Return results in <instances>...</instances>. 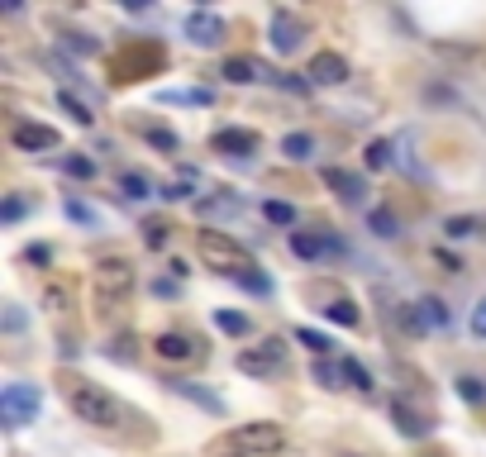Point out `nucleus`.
I'll return each mask as SVG.
<instances>
[{"instance_id":"f257e3e1","label":"nucleus","mask_w":486,"mask_h":457,"mask_svg":"<svg viewBox=\"0 0 486 457\" xmlns=\"http://www.w3.org/2000/svg\"><path fill=\"white\" fill-rule=\"evenodd\" d=\"M196 252H200V262L215 267V272H225V277H248V272H258V262H253V252H248L239 239H229L225 229H200L196 233Z\"/></svg>"},{"instance_id":"f03ea898","label":"nucleus","mask_w":486,"mask_h":457,"mask_svg":"<svg viewBox=\"0 0 486 457\" xmlns=\"http://www.w3.org/2000/svg\"><path fill=\"white\" fill-rule=\"evenodd\" d=\"M62 396H67V405H72V415L77 419H87V425H96V429H115L120 425V400H115L105 386H96V381H87V377H72L62 386Z\"/></svg>"},{"instance_id":"7ed1b4c3","label":"nucleus","mask_w":486,"mask_h":457,"mask_svg":"<svg viewBox=\"0 0 486 457\" xmlns=\"http://www.w3.org/2000/svg\"><path fill=\"white\" fill-rule=\"evenodd\" d=\"M39 410H43L39 386H29V381H10L5 391H0V419H5V429H24L29 419H39Z\"/></svg>"},{"instance_id":"20e7f679","label":"nucleus","mask_w":486,"mask_h":457,"mask_svg":"<svg viewBox=\"0 0 486 457\" xmlns=\"http://www.w3.org/2000/svg\"><path fill=\"white\" fill-rule=\"evenodd\" d=\"M239 371L243 377H281L287 371V343L281 338H267V343H253V348H243L239 352Z\"/></svg>"},{"instance_id":"39448f33","label":"nucleus","mask_w":486,"mask_h":457,"mask_svg":"<svg viewBox=\"0 0 486 457\" xmlns=\"http://www.w3.org/2000/svg\"><path fill=\"white\" fill-rule=\"evenodd\" d=\"M281 443H287V434H281L272 419H258V425H239L229 434V448L234 452H248V457H267V452H277Z\"/></svg>"},{"instance_id":"423d86ee","label":"nucleus","mask_w":486,"mask_h":457,"mask_svg":"<svg viewBox=\"0 0 486 457\" xmlns=\"http://www.w3.org/2000/svg\"><path fill=\"white\" fill-rule=\"evenodd\" d=\"M133 291V267L124 258H105L96 267V296L100 300H124Z\"/></svg>"},{"instance_id":"0eeeda50","label":"nucleus","mask_w":486,"mask_h":457,"mask_svg":"<svg viewBox=\"0 0 486 457\" xmlns=\"http://www.w3.org/2000/svg\"><path fill=\"white\" fill-rule=\"evenodd\" d=\"M181 29H187V39H191L196 48H220L225 33H229V24L220 20V14H210V10H191Z\"/></svg>"},{"instance_id":"6e6552de","label":"nucleus","mask_w":486,"mask_h":457,"mask_svg":"<svg viewBox=\"0 0 486 457\" xmlns=\"http://www.w3.org/2000/svg\"><path fill=\"white\" fill-rule=\"evenodd\" d=\"M220 77H225V81H234V87H253V81H277L281 72H272V67L258 62V58H225Z\"/></svg>"},{"instance_id":"1a4fd4ad","label":"nucleus","mask_w":486,"mask_h":457,"mask_svg":"<svg viewBox=\"0 0 486 457\" xmlns=\"http://www.w3.org/2000/svg\"><path fill=\"white\" fill-rule=\"evenodd\" d=\"M306 81L310 87H344L348 81V62L339 53H315L306 67Z\"/></svg>"},{"instance_id":"9d476101","label":"nucleus","mask_w":486,"mask_h":457,"mask_svg":"<svg viewBox=\"0 0 486 457\" xmlns=\"http://www.w3.org/2000/svg\"><path fill=\"white\" fill-rule=\"evenodd\" d=\"M325 186L344 200V206H362L367 200V181L358 172H344V167H325Z\"/></svg>"},{"instance_id":"9b49d317","label":"nucleus","mask_w":486,"mask_h":457,"mask_svg":"<svg viewBox=\"0 0 486 457\" xmlns=\"http://www.w3.org/2000/svg\"><path fill=\"white\" fill-rule=\"evenodd\" d=\"M10 139H14V148H20V152H53L62 143L58 129H48V124H14Z\"/></svg>"},{"instance_id":"f8f14e48","label":"nucleus","mask_w":486,"mask_h":457,"mask_svg":"<svg viewBox=\"0 0 486 457\" xmlns=\"http://www.w3.org/2000/svg\"><path fill=\"white\" fill-rule=\"evenodd\" d=\"M300 39H306V24H300L291 10H277L272 14V48L287 58V53H296V48H300Z\"/></svg>"},{"instance_id":"ddd939ff","label":"nucleus","mask_w":486,"mask_h":457,"mask_svg":"<svg viewBox=\"0 0 486 457\" xmlns=\"http://www.w3.org/2000/svg\"><path fill=\"white\" fill-rule=\"evenodd\" d=\"M215 152H225V158H248V152H258V133L253 129H220L210 139Z\"/></svg>"},{"instance_id":"4468645a","label":"nucleus","mask_w":486,"mask_h":457,"mask_svg":"<svg viewBox=\"0 0 486 457\" xmlns=\"http://www.w3.org/2000/svg\"><path fill=\"white\" fill-rule=\"evenodd\" d=\"M391 419H396V429H400V434H406V438H425V434L434 429V425H429V419H420V415H415V410H410V405H406V400H400V396L391 400Z\"/></svg>"},{"instance_id":"2eb2a0df","label":"nucleus","mask_w":486,"mask_h":457,"mask_svg":"<svg viewBox=\"0 0 486 457\" xmlns=\"http://www.w3.org/2000/svg\"><path fill=\"white\" fill-rule=\"evenodd\" d=\"M325 248H329V239H320V233H291V252L300 262H320Z\"/></svg>"},{"instance_id":"dca6fc26","label":"nucleus","mask_w":486,"mask_h":457,"mask_svg":"<svg viewBox=\"0 0 486 457\" xmlns=\"http://www.w3.org/2000/svg\"><path fill=\"white\" fill-rule=\"evenodd\" d=\"M153 352H158V358H167V362H181V358H191V338H181V334H162L158 343H153Z\"/></svg>"},{"instance_id":"f3484780","label":"nucleus","mask_w":486,"mask_h":457,"mask_svg":"<svg viewBox=\"0 0 486 457\" xmlns=\"http://www.w3.org/2000/svg\"><path fill=\"white\" fill-rule=\"evenodd\" d=\"M281 152H287V162H310L315 158V139L310 133H287V139H281Z\"/></svg>"},{"instance_id":"a211bd4d","label":"nucleus","mask_w":486,"mask_h":457,"mask_svg":"<svg viewBox=\"0 0 486 457\" xmlns=\"http://www.w3.org/2000/svg\"><path fill=\"white\" fill-rule=\"evenodd\" d=\"M325 315L334 319V324H344V329H353V324H358V305L348 300V296H334V300L325 305Z\"/></svg>"},{"instance_id":"6ab92c4d","label":"nucleus","mask_w":486,"mask_h":457,"mask_svg":"<svg viewBox=\"0 0 486 457\" xmlns=\"http://www.w3.org/2000/svg\"><path fill=\"white\" fill-rule=\"evenodd\" d=\"M396 319H400V329H406V334H425V329H434L420 300H415V305H400V315H396Z\"/></svg>"},{"instance_id":"aec40b11","label":"nucleus","mask_w":486,"mask_h":457,"mask_svg":"<svg viewBox=\"0 0 486 457\" xmlns=\"http://www.w3.org/2000/svg\"><path fill=\"white\" fill-rule=\"evenodd\" d=\"M315 381L325 386V391H339V386H348V377H344V362H315Z\"/></svg>"},{"instance_id":"412c9836","label":"nucleus","mask_w":486,"mask_h":457,"mask_svg":"<svg viewBox=\"0 0 486 457\" xmlns=\"http://www.w3.org/2000/svg\"><path fill=\"white\" fill-rule=\"evenodd\" d=\"M172 391H177V396H191L196 405H206V410H215V415L225 410L220 396H215V391H200V386H191V381H172Z\"/></svg>"},{"instance_id":"4be33fe9","label":"nucleus","mask_w":486,"mask_h":457,"mask_svg":"<svg viewBox=\"0 0 486 457\" xmlns=\"http://www.w3.org/2000/svg\"><path fill=\"white\" fill-rule=\"evenodd\" d=\"M391 162H396V152H391L387 139H372V143H367V167H372V172H387Z\"/></svg>"},{"instance_id":"5701e85b","label":"nucleus","mask_w":486,"mask_h":457,"mask_svg":"<svg viewBox=\"0 0 486 457\" xmlns=\"http://www.w3.org/2000/svg\"><path fill=\"white\" fill-rule=\"evenodd\" d=\"M367 229H372L377 239H396V233H400V224H396L391 210H372V215H367Z\"/></svg>"},{"instance_id":"b1692460","label":"nucleus","mask_w":486,"mask_h":457,"mask_svg":"<svg viewBox=\"0 0 486 457\" xmlns=\"http://www.w3.org/2000/svg\"><path fill=\"white\" fill-rule=\"evenodd\" d=\"M339 362H344V377H348V386H353V391H372V386H377L372 377H367V367H362L358 358H339Z\"/></svg>"},{"instance_id":"393cba45","label":"nucleus","mask_w":486,"mask_h":457,"mask_svg":"<svg viewBox=\"0 0 486 457\" xmlns=\"http://www.w3.org/2000/svg\"><path fill=\"white\" fill-rule=\"evenodd\" d=\"M58 105H62L67 114H72L77 124H91V120H96V114H91V105H87V100H77L72 91H58Z\"/></svg>"},{"instance_id":"a878e982","label":"nucleus","mask_w":486,"mask_h":457,"mask_svg":"<svg viewBox=\"0 0 486 457\" xmlns=\"http://www.w3.org/2000/svg\"><path fill=\"white\" fill-rule=\"evenodd\" d=\"M239 215L243 210V196H210V200H200V215Z\"/></svg>"},{"instance_id":"bb28decb","label":"nucleus","mask_w":486,"mask_h":457,"mask_svg":"<svg viewBox=\"0 0 486 457\" xmlns=\"http://www.w3.org/2000/svg\"><path fill=\"white\" fill-rule=\"evenodd\" d=\"M158 100H167V105H210V91H200V87H191V91H162Z\"/></svg>"},{"instance_id":"cd10ccee","label":"nucleus","mask_w":486,"mask_h":457,"mask_svg":"<svg viewBox=\"0 0 486 457\" xmlns=\"http://www.w3.org/2000/svg\"><path fill=\"white\" fill-rule=\"evenodd\" d=\"M296 343H306V348H310V352H315V358H320V362H325V352H329V338H325L320 329H306V324L296 329Z\"/></svg>"},{"instance_id":"c85d7f7f","label":"nucleus","mask_w":486,"mask_h":457,"mask_svg":"<svg viewBox=\"0 0 486 457\" xmlns=\"http://www.w3.org/2000/svg\"><path fill=\"white\" fill-rule=\"evenodd\" d=\"M454 386H458V396H463L467 405H486V386H481V377H458Z\"/></svg>"},{"instance_id":"c756f323","label":"nucleus","mask_w":486,"mask_h":457,"mask_svg":"<svg viewBox=\"0 0 486 457\" xmlns=\"http://www.w3.org/2000/svg\"><path fill=\"white\" fill-rule=\"evenodd\" d=\"M215 324H220L225 334H253L248 315H239V310H220V315H215Z\"/></svg>"},{"instance_id":"7c9ffc66","label":"nucleus","mask_w":486,"mask_h":457,"mask_svg":"<svg viewBox=\"0 0 486 457\" xmlns=\"http://www.w3.org/2000/svg\"><path fill=\"white\" fill-rule=\"evenodd\" d=\"M444 233H448V239H467V233H477V219L472 215H448Z\"/></svg>"},{"instance_id":"2f4dec72","label":"nucleus","mask_w":486,"mask_h":457,"mask_svg":"<svg viewBox=\"0 0 486 457\" xmlns=\"http://www.w3.org/2000/svg\"><path fill=\"white\" fill-rule=\"evenodd\" d=\"M120 191H124L129 200H143L148 191H153V186H148V177H143V172H124V177H120Z\"/></svg>"},{"instance_id":"473e14b6","label":"nucleus","mask_w":486,"mask_h":457,"mask_svg":"<svg viewBox=\"0 0 486 457\" xmlns=\"http://www.w3.org/2000/svg\"><path fill=\"white\" fill-rule=\"evenodd\" d=\"M262 215L272 219V224H296V210L287 206V200H262Z\"/></svg>"},{"instance_id":"72a5a7b5","label":"nucleus","mask_w":486,"mask_h":457,"mask_svg":"<svg viewBox=\"0 0 486 457\" xmlns=\"http://www.w3.org/2000/svg\"><path fill=\"white\" fill-rule=\"evenodd\" d=\"M105 358H120V362H133V358H139V348H133V338H129V334H120V338H110Z\"/></svg>"},{"instance_id":"f704fd0d","label":"nucleus","mask_w":486,"mask_h":457,"mask_svg":"<svg viewBox=\"0 0 486 457\" xmlns=\"http://www.w3.org/2000/svg\"><path fill=\"white\" fill-rule=\"evenodd\" d=\"M420 305H425V315H429V324H434V329L448 324V310H444V300H439V296H425Z\"/></svg>"},{"instance_id":"c9c22d12","label":"nucleus","mask_w":486,"mask_h":457,"mask_svg":"<svg viewBox=\"0 0 486 457\" xmlns=\"http://www.w3.org/2000/svg\"><path fill=\"white\" fill-rule=\"evenodd\" d=\"M20 215H24V196H5V210H0V219H5V224H14Z\"/></svg>"},{"instance_id":"e433bc0d","label":"nucleus","mask_w":486,"mask_h":457,"mask_svg":"<svg viewBox=\"0 0 486 457\" xmlns=\"http://www.w3.org/2000/svg\"><path fill=\"white\" fill-rule=\"evenodd\" d=\"M67 172L72 177H96V162L91 158H67Z\"/></svg>"},{"instance_id":"4c0bfd02","label":"nucleus","mask_w":486,"mask_h":457,"mask_svg":"<svg viewBox=\"0 0 486 457\" xmlns=\"http://www.w3.org/2000/svg\"><path fill=\"white\" fill-rule=\"evenodd\" d=\"M67 215L81 219V224H96V210H91V206H81V200H67Z\"/></svg>"},{"instance_id":"58836bf2","label":"nucleus","mask_w":486,"mask_h":457,"mask_svg":"<svg viewBox=\"0 0 486 457\" xmlns=\"http://www.w3.org/2000/svg\"><path fill=\"white\" fill-rule=\"evenodd\" d=\"M472 334H477V338H486V296L472 305Z\"/></svg>"},{"instance_id":"ea45409f","label":"nucleus","mask_w":486,"mask_h":457,"mask_svg":"<svg viewBox=\"0 0 486 457\" xmlns=\"http://www.w3.org/2000/svg\"><path fill=\"white\" fill-rule=\"evenodd\" d=\"M143 239H148V248H162L167 243V224H143Z\"/></svg>"},{"instance_id":"a19ab883","label":"nucleus","mask_w":486,"mask_h":457,"mask_svg":"<svg viewBox=\"0 0 486 457\" xmlns=\"http://www.w3.org/2000/svg\"><path fill=\"white\" fill-rule=\"evenodd\" d=\"M148 143H158V148L172 152V148H177V133H167V129H148Z\"/></svg>"},{"instance_id":"79ce46f5","label":"nucleus","mask_w":486,"mask_h":457,"mask_svg":"<svg viewBox=\"0 0 486 457\" xmlns=\"http://www.w3.org/2000/svg\"><path fill=\"white\" fill-rule=\"evenodd\" d=\"M5 329H10V334L24 329V310H20V305H10V310H5Z\"/></svg>"},{"instance_id":"37998d69","label":"nucleus","mask_w":486,"mask_h":457,"mask_svg":"<svg viewBox=\"0 0 486 457\" xmlns=\"http://www.w3.org/2000/svg\"><path fill=\"white\" fill-rule=\"evenodd\" d=\"M434 258L444 262V272H463V258H454V252H434Z\"/></svg>"},{"instance_id":"c03bdc74","label":"nucleus","mask_w":486,"mask_h":457,"mask_svg":"<svg viewBox=\"0 0 486 457\" xmlns=\"http://www.w3.org/2000/svg\"><path fill=\"white\" fill-rule=\"evenodd\" d=\"M277 87H287V91H310V81H300V77H277Z\"/></svg>"},{"instance_id":"a18cd8bd","label":"nucleus","mask_w":486,"mask_h":457,"mask_svg":"<svg viewBox=\"0 0 486 457\" xmlns=\"http://www.w3.org/2000/svg\"><path fill=\"white\" fill-rule=\"evenodd\" d=\"M225 457H248V452H234V448H229V452H225Z\"/></svg>"},{"instance_id":"49530a36","label":"nucleus","mask_w":486,"mask_h":457,"mask_svg":"<svg viewBox=\"0 0 486 457\" xmlns=\"http://www.w3.org/2000/svg\"><path fill=\"white\" fill-rule=\"evenodd\" d=\"M339 457H362V452H339Z\"/></svg>"},{"instance_id":"de8ad7c7","label":"nucleus","mask_w":486,"mask_h":457,"mask_svg":"<svg viewBox=\"0 0 486 457\" xmlns=\"http://www.w3.org/2000/svg\"><path fill=\"white\" fill-rule=\"evenodd\" d=\"M481 229H486V224H481Z\"/></svg>"}]
</instances>
